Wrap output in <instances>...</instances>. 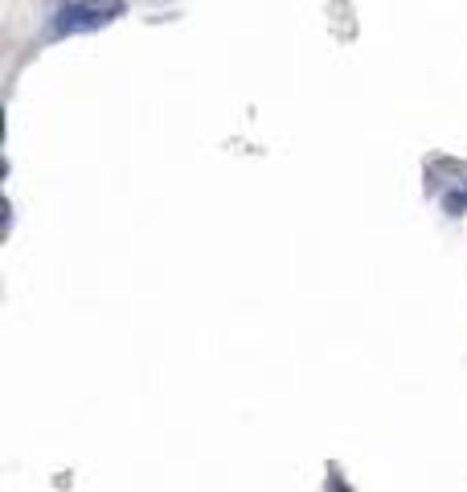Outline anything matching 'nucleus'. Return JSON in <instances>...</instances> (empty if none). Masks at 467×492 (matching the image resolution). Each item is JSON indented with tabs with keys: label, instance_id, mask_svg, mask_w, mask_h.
<instances>
[{
	"label": "nucleus",
	"instance_id": "f257e3e1",
	"mask_svg": "<svg viewBox=\"0 0 467 492\" xmlns=\"http://www.w3.org/2000/svg\"><path fill=\"white\" fill-rule=\"evenodd\" d=\"M123 12V0H75L58 12L53 33H78V29H99V25L115 21Z\"/></svg>",
	"mask_w": 467,
	"mask_h": 492
}]
</instances>
